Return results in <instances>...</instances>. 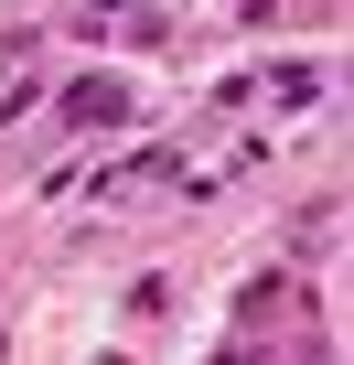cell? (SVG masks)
Segmentation results:
<instances>
[{
    "mask_svg": "<svg viewBox=\"0 0 354 365\" xmlns=\"http://www.w3.org/2000/svg\"><path fill=\"white\" fill-rule=\"evenodd\" d=\"M301 365H333V344H322V333H301Z\"/></svg>",
    "mask_w": 354,
    "mask_h": 365,
    "instance_id": "obj_4",
    "label": "cell"
},
{
    "mask_svg": "<svg viewBox=\"0 0 354 365\" xmlns=\"http://www.w3.org/2000/svg\"><path fill=\"white\" fill-rule=\"evenodd\" d=\"M22 97H43V76H33V54H0V118H11Z\"/></svg>",
    "mask_w": 354,
    "mask_h": 365,
    "instance_id": "obj_3",
    "label": "cell"
},
{
    "mask_svg": "<svg viewBox=\"0 0 354 365\" xmlns=\"http://www.w3.org/2000/svg\"><path fill=\"white\" fill-rule=\"evenodd\" d=\"M108 118H129V76H76V86L43 108V140H86V129H108Z\"/></svg>",
    "mask_w": 354,
    "mask_h": 365,
    "instance_id": "obj_1",
    "label": "cell"
},
{
    "mask_svg": "<svg viewBox=\"0 0 354 365\" xmlns=\"http://www.w3.org/2000/svg\"><path fill=\"white\" fill-rule=\"evenodd\" d=\"M76 33L86 43H172V11L161 0H76Z\"/></svg>",
    "mask_w": 354,
    "mask_h": 365,
    "instance_id": "obj_2",
    "label": "cell"
}]
</instances>
